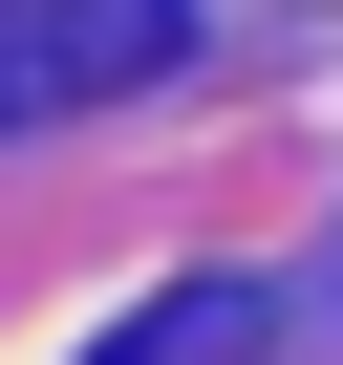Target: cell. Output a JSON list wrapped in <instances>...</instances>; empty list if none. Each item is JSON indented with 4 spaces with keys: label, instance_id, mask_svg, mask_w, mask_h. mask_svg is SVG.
Segmentation results:
<instances>
[{
    "label": "cell",
    "instance_id": "obj_1",
    "mask_svg": "<svg viewBox=\"0 0 343 365\" xmlns=\"http://www.w3.org/2000/svg\"><path fill=\"white\" fill-rule=\"evenodd\" d=\"M194 65V0H0V129H86Z\"/></svg>",
    "mask_w": 343,
    "mask_h": 365
},
{
    "label": "cell",
    "instance_id": "obj_2",
    "mask_svg": "<svg viewBox=\"0 0 343 365\" xmlns=\"http://www.w3.org/2000/svg\"><path fill=\"white\" fill-rule=\"evenodd\" d=\"M236 344H258V279H172V301H129L86 365H236Z\"/></svg>",
    "mask_w": 343,
    "mask_h": 365
}]
</instances>
